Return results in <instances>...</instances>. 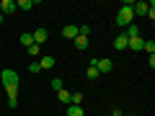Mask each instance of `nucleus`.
Instances as JSON below:
<instances>
[{
  "label": "nucleus",
  "instance_id": "1",
  "mask_svg": "<svg viewBox=\"0 0 155 116\" xmlns=\"http://www.w3.org/2000/svg\"><path fill=\"white\" fill-rule=\"evenodd\" d=\"M132 18H134V11H132V3H124L122 8H119V13H116V23L119 26H132Z\"/></svg>",
  "mask_w": 155,
  "mask_h": 116
},
{
  "label": "nucleus",
  "instance_id": "2",
  "mask_svg": "<svg viewBox=\"0 0 155 116\" xmlns=\"http://www.w3.org/2000/svg\"><path fill=\"white\" fill-rule=\"evenodd\" d=\"M0 80L5 85V90H18V72L16 70H0Z\"/></svg>",
  "mask_w": 155,
  "mask_h": 116
},
{
  "label": "nucleus",
  "instance_id": "3",
  "mask_svg": "<svg viewBox=\"0 0 155 116\" xmlns=\"http://www.w3.org/2000/svg\"><path fill=\"white\" fill-rule=\"evenodd\" d=\"M91 65H93L98 72H111V67H114V65H111V60H106V57H104V60L93 57V60H91Z\"/></svg>",
  "mask_w": 155,
  "mask_h": 116
},
{
  "label": "nucleus",
  "instance_id": "4",
  "mask_svg": "<svg viewBox=\"0 0 155 116\" xmlns=\"http://www.w3.org/2000/svg\"><path fill=\"white\" fill-rule=\"evenodd\" d=\"M16 11H18L16 0H3V3H0V13H3V16H11V13H16Z\"/></svg>",
  "mask_w": 155,
  "mask_h": 116
},
{
  "label": "nucleus",
  "instance_id": "5",
  "mask_svg": "<svg viewBox=\"0 0 155 116\" xmlns=\"http://www.w3.org/2000/svg\"><path fill=\"white\" fill-rule=\"evenodd\" d=\"M31 36H34V44H39V47H41V44L47 41V39H49V34H47V28H36V31H34Z\"/></svg>",
  "mask_w": 155,
  "mask_h": 116
},
{
  "label": "nucleus",
  "instance_id": "6",
  "mask_svg": "<svg viewBox=\"0 0 155 116\" xmlns=\"http://www.w3.org/2000/svg\"><path fill=\"white\" fill-rule=\"evenodd\" d=\"M127 44H129V39L124 36V34H119V36L114 39V49H119V52H124V49H127Z\"/></svg>",
  "mask_w": 155,
  "mask_h": 116
},
{
  "label": "nucleus",
  "instance_id": "7",
  "mask_svg": "<svg viewBox=\"0 0 155 116\" xmlns=\"http://www.w3.org/2000/svg\"><path fill=\"white\" fill-rule=\"evenodd\" d=\"M132 11H134V16H147L150 5L147 3H132Z\"/></svg>",
  "mask_w": 155,
  "mask_h": 116
},
{
  "label": "nucleus",
  "instance_id": "8",
  "mask_svg": "<svg viewBox=\"0 0 155 116\" xmlns=\"http://www.w3.org/2000/svg\"><path fill=\"white\" fill-rule=\"evenodd\" d=\"M142 44H145V39H142V36H137V39H129L127 49H132V52H140V49H142Z\"/></svg>",
  "mask_w": 155,
  "mask_h": 116
},
{
  "label": "nucleus",
  "instance_id": "9",
  "mask_svg": "<svg viewBox=\"0 0 155 116\" xmlns=\"http://www.w3.org/2000/svg\"><path fill=\"white\" fill-rule=\"evenodd\" d=\"M39 67H41V70H52V67H54V57H41V60H39Z\"/></svg>",
  "mask_w": 155,
  "mask_h": 116
},
{
  "label": "nucleus",
  "instance_id": "10",
  "mask_svg": "<svg viewBox=\"0 0 155 116\" xmlns=\"http://www.w3.org/2000/svg\"><path fill=\"white\" fill-rule=\"evenodd\" d=\"M62 36L65 39H75L78 36V26H70V23H67V26L62 28Z\"/></svg>",
  "mask_w": 155,
  "mask_h": 116
},
{
  "label": "nucleus",
  "instance_id": "11",
  "mask_svg": "<svg viewBox=\"0 0 155 116\" xmlns=\"http://www.w3.org/2000/svg\"><path fill=\"white\" fill-rule=\"evenodd\" d=\"M85 111H83V106H75V103H70L67 106V116H83Z\"/></svg>",
  "mask_w": 155,
  "mask_h": 116
},
{
  "label": "nucleus",
  "instance_id": "12",
  "mask_svg": "<svg viewBox=\"0 0 155 116\" xmlns=\"http://www.w3.org/2000/svg\"><path fill=\"white\" fill-rule=\"evenodd\" d=\"M72 41H75V49H85V47H88V36H80V34H78Z\"/></svg>",
  "mask_w": 155,
  "mask_h": 116
},
{
  "label": "nucleus",
  "instance_id": "13",
  "mask_svg": "<svg viewBox=\"0 0 155 116\" xmlns=\"http://www.w3.org/2000/svg\"><path fill=\"white\" fill-rule=\"evenodd\" d=\"M70 95H72L70 90H65V88H62L60 93H57V101H60V103H65V106H67V103H70Z\"/></svg>",
  "mask_w": 155,
  "mask_h": 116
},
{
  "label": "nucleus",
  "instance_id": "14",
  "mask_svg": "<svg viewBox=\"0 0 155 116\" xmlns=\"http://www.w3.org/2000/svg\"><path fill=\"white\" fill-rule=\"evenodd\" d=\"M124 36H127V39H137V36H140V28H137V26H127Z\"/></svg>",
  "mask_w": 155,
  "mask_h": 116
},
{
  "label": "nucleus",
  "instance_id": "15",
  "mask_svg": "<svg viewBox=\"0 0 155 116\" xmlns=\"http://www.w3.org/2000/svg\"><path fill=\"white\" fill-rule=\"evenodd\" d=\"M21 44L26 47V49H28V47L34 44V36H31V34H28V31H26V34H21Z\"/></svg>",
  "mask_w": 155,
  "mask_h": 116
},
{
  "label": "nucleus",
  "instance_id": "16",
  "mask_svg": "<svg viewBox=\"0 0 155 116\" xmlns=\"http://www.w3.org/2000/svg\"><path fill=\"white\" fill-rule=\"evenodd\" d=\"M16 5L21 8V11H31V8H34V0H18Z\"/></svg>",
  "mask_w": 155,
  "mask_h": 116
},
{
  "label": "nucleus",
  "instance_id": "17",
  "mask_svg": "<svg viewBox=\"0 0 155 116\" xmlns=\"http://www.w3.org/2000/svg\"><path fill=\"white\" fill-rule=\"evenodd\" d=\"M142 49H145V52H150V57H153V54H155V41H153V39H147V41L142 44Z\"/></svg>",
  "mask_w": 155,
  "mask_h": 116
},
{
  "label": "nucleus",
  "instance_id": "18",
  "mask_svg": "<svg viewBox=\"0 0 155 116\" xmlns=\"http://www.w3.org/2000/svg\"><path fill=\"white\" fill-rule=\"evenodd\" d=\"M85 75H88V80H96V77H98V75H101V72H98V70H96V67H93V65H88V70H85Z\"/></svg>",
  "mask_w": 155,
  "mask_h": 116
},
{
  "label": "nucleus",
  "instance_id": "19",
  "mask_svg": "<svg viewBox=\"0 0 155 116\" xmlns=\"http://www.w3.org/2000/svg\"><path fill=\"white\" fill-rule=\"evenodd\" d=\"M52 88H54V90H57V93H60V90H62V88H65V85H62V80H60V77H54V80H52Z\"/></svg>",
  "mask_w": 155,
  "mask_h": 116
},
{
  "label": "nucleus",
  "instance_id": "20",
  "mask_svg": "<svg viewBox=\"0 0 155 116\" xmlns=\"http://www.w3.org/2000/svg\"><path fill=\"white\" fill-rule=\"evenodd\" d=\"M39 52H41V47H39V44H31V47H28V54H39Z\"/></svg>",
  "mask_w": 155,
  "mask_h": 116
},
{
  "label": "nucleus",
  "instance_id": "21",
  "mask_svg": "<svg viewBox=\"0 0 155 116\" xmlns=\"http://www.w3.org/2000/svg\"><path fill=\"white\" fill-rule=\"evenodd\" d=\"M28 72H41V67H39V62H31V65H28Z\"/></svg>",
  "mask_w": 155,
  "mask_h": 116
},
{
  "label": "nucleus",
  "instance_id": "22",
  "mask_svg": "<svg viewBox=\"0 0 155 116\" xmlns=\"http://www.w3.org/2000/svg\"><path fill=\"white\" fill-rule=\"evenodd\" d=\"M3 18H5V16H3V13H0V26H3Z\"/></svg>",
  "mask_w": 155,
  "mask_h": 116
}]
</instances>
